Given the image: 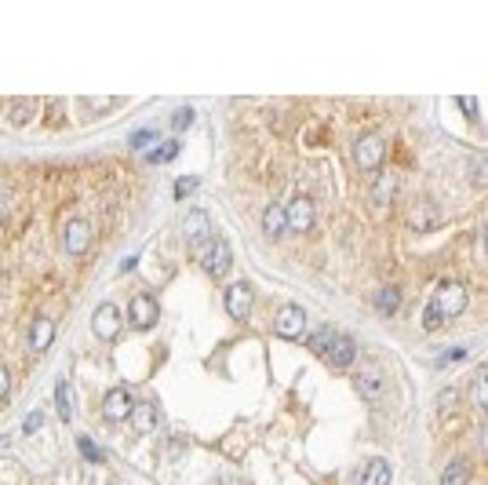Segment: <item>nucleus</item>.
Instances as JSON below:
<instances>
[{
  "label": "nucleus",
  "mask_w": 488,
  "mask_h": 485,
  "mask_svg": "<svg viewBox=\"0 0 488 485\" xmlns=\"http://www.w3.org/2000/svg\"><path fill=\"white\" fill-rule=\"evenodd\" d=\"M466 303H470V296H466V288H463L459 281L437 285V292H434L430 306L422 311V329H427V332L441 329L448 318H459V314L466 311Z\"/></svg>",
  "instance_id": "nucleus-1"
},
{
  "label": "nucleus",
  "mask_w": 488,
  "mask_h": 485,
  "mask_svg": "<svg viewBox=\"0 0 488 485\" xmlns=\"http://www.w3.org/2000/svg\"><path fill=\"white\" fill-rule=\"evenodd\" d=\"M183 237H186V245L193 248V255H197V252L208 245V241H215V230H211L208 212H201V208L186 212V219H183Z\"/></svg>",
  "instance_id": "nucleus-2"
},
{
  "label": "nucleus",
  "mask_w": 488,
  "mask_h": 485,
  "mask_svg": "<svg viewBox=\"0 0 488 485\" xmlns=\"http://www.w3.org/2000/svg\"><path fill=\"white\" fill-rule=\"evenodd\" d=\"M197 260H201L204 274H211V278H222V274L230 270V263H234V252H230V245H226L222 237H215V241H208V245L197 252Z\"/></svg>",
  "instance_id": "nucleus-3"
},
{
  "label": "nucleus",
  "mask_w": 488,
  "mask_h": 485,
  "mask_svg": "<svg viewBox=\"0 0 488 485\" xmlns=\"http://www.w3.org/2000/svg\"><path fill=\"white\" fill-rule=\"evenodd\" d=\"M273 332H277L281 339H303V332H306V311H303V306H296V303H284L281 311H277V318H273Z\"/></svg>",
  "instance_id": "nucleus-4"
},
{
  "label": "nucleus",
  "mask_w": 488,
  "mask_h": 485,
  "mask_svg": "<svg viewBox=\"0 0 488 485\" xmlns=\"http://www.w3.org/2000/svg\"><path fill=\"white\" fill-rule=\"evenodd\" d=\"M383 157H386V147H383L379 135H361L353 142V161H357L361 172H376L383 165Z\"/></svg>",
  "instance_id": "nucleus-5"
},
{
  "label": "nucleus",
  "mask_w": 488,
  "mask_h": 485,
  "mask_svg": "<svg viewBox=\"0 0 488 485\" xmlns=\"http://www.w3.org/2000/svg\"><path fill=\"white\" fill-rule=\"evenodd\" d=\"M91 245V226L84 219H70L66 226H62V248H66L70 255H84Z\"/></svg>",
  "instance_id": "nucleus-6"
},
{
  "label": "nucleus",
  "mask_w": 488,
  "mask_h": 485,
  "mask_svg": "<svg viewBox=\"0 0 488 485\" xmlns=\"http://www.w3.org/2000/svg\"><path fill=\"white\" fill-rule=\"evenodd\" d=\"M226 314L234 321H244L252 314V285L248 281H234L226 288Z\"/></svg>",
  "instance_id": "nucleus-7"
},
{
  "label": "nucleus",
  "mask_w": 488,
  "mask_h": 485,
  "mask_svg": "<svg viewBox=\"0 0 488 485\" xmlns=\"http://www.w3.org/2000/svg\"><path fill=\"white\" fill-rule=\"evenodd\" d=\"M91 329L99 339H117L121 332V311L113 303H99L95 306V314H91Z\"/></svg>",
  "instance_id": "nucleus-8"
},
{
  "label": "nucleus",
  "mask_w": 488,
  "mask_h": 485,
  "mask_svg": "<svg viewBox=\"0 0 488 485\" xmlns=\"http://www.w3.org/2000/svg\"><path fill=\"white\" fill-rule=\"evenodd\" d=\"M284 212H288V230H296V234H310L314 230L317 216H314V201L310 197H296Z\"/></svg>",
  "instance_id": "nucleus-9"
},
{
  "label": "nucleus",
  "mask_w": 488,
  "mask_h": 485,
  "mask_svg": "<svg viewBox=\"0 0 488 485\" xmlns=\"http://www.w3.org/2000/svg\"><path fill=\"white\" fill-rule=\"evenodd\" d=\"M128 321H132L135 329H153V321H157V299L153 296H132V303H128Z\"/></svg>",
  "instance_id": "nucleus-10"
},
{
  "label": "nucleus",
  "mask_w": 488,
  "mask_h": 485,
  "mask_svg": "<svg viewBox=\"0 0 488 485\" xmlns=\"http://www.w3.org/2000/svg\"><path fill=\"white\" fill-rule=\"evenodd\" d=\"M132 409H135V401H132V394H128L124 387H113V391L106 394V401H102V416L109 419V424H121V419H128V416H132Z\"/></svg>",
  "instance_id": "nucleus-11"
},
{
  "label": "nucleus",
  "mask_w": 488,
  "mask_h": 485,
  "mask_svg": "<svg viewBox=\"0 0 488 485\" xmlns=\"http://www.w3.org/2000/svg\"><path fill=\"white\" fill-rule=\"evenodd\" d=\"M357 391H361V398H368V401H379L386 394V380L376 365H365L361 373H357Z\"/></svg>",
  "instance_id": "nucleus-12"
},
{
  "label": "nucleus",
  "mask_w": 488,
  "mask_h": 485,
  "mask_svg": "<svg viewBox=\"0 0 488 485\" xmlns=\"http://www.w3.org/2000/svg\"><path fill=\"white\" fill-rule=\"evenodd\" d=\"M353 358H357V343H353L350 336L339 332L335 343H332V350H328V361H332L335 368H346V365H353Z\"/></svg>",
  "instance_id": "nucleus-13"
},
{
  "label": "nucleus",
  "mask_w": 488,
  "mask_h": 485,
  "mask_svg": "<svg viewBox=\"0 0 488 485\" xmlns=\"http://www.w3.org/2000/svg\"><path fill=\"white\" fill-rule=\"evenodd\" d=\"M52 339H55V321L52 318H37L33 321V329H29V350H47L52 347Z\"/></svg>",
  "instance_id": "nucleus-14"
},
{
  "label": "nucleus",
  "mask_w": 488,
  "mask_h": 485,
  "mask_svg": "<svg viewBox=\"0 0 488 485\" xmlns=\"http://www.w3.org/2000/svg\"><path fill=\"white\" fill-rule=\"evenodd\" d=\"M288 230V212L281 204H266L263 208V234L266 237H281Z\"/></svg>",
  "instance_id": "nucleus-15"
},
{
  "label": "nucleus",
  "mask_w": 488,
  "mask_h": 485,
  "mask_svg": "<svg viewBox=\"0 0 488 485\" xmlns=\"http://www.w3.org/2000/svg\"><path fill=\"white\" fill-rule=\"evenodd\" d=\"M394 197H397V175H394V172L376 175V186H372V201H376L379 208H386Z\"/></svg>",
  "instance_id": "nucleus-16"
},
{
  "label": "nucleus",
  "mask_w": 488,
  "mask_h": 485,
  "mask_svg": "<svg viewBox=\"0 0 488 485\" xmlns=\"http://www.w3.org/2000/svg\"><path fill=\"white\" fill-rule=\"evenodd\" d=\"M357 485H390V463L386 460H368L357 475Z\"/></svg>",
  "instance_id": "nucleus-17"
},
{
  "label": "nucleus",
  "mask_w": 488,
  "mask_h": 485,
  "mask_svg": "<svg viewBox=\"0 0 488 485\" xmlns=\"http://www.w3.org/2000/svg\"><path fill=\"white\" fill-rule=\"evenodd\" d=\"M132 427L139 434H150L157 427V405H153V401H139V405L132 409Z\"/></svg>",
  "instance_id": "nucleus-18"
},
{
  "label": "nucleus",
  "mask_w": 488,
  "mask_h": 485,
  "mask_svg": "<svg viewBox=\"0 0 488 485\" xmlns=\"http://www.w3.org/2000/svg\"><path fill=\"white\" fill-rule=\"evenodd\" d=\"M470 401L478 409H488V365H481L474 373V380H470Z\"/></svg>",
  "instance_id": "nucleus-19"
},
{
  "label": "nucleus",
  "mask_w": 488,
  "mask_h": 485,
  "mask_svg": "<svg viewBox=\"0 0 488 485\" xmlns=\"http://www.w3.org/2000/svg\"><path fill=\"white\" fill-rule=\"evenodd\" d=\"M55 409H59V419H62V424H70V416H73L70 380H59V383H55Z\"/></svg>",
  "instance_id": "nucleus-20"
},
{
  "label": "nucleus",
  "mask_w": 488,
  "mask_h": 485,
  "mask_svg": "<svg viewBox=\"0 0 488 485\" xmlns=\"http://www.w3.org/2000/svg\"><path fill=\"white\" fill-rule=\"evenodd\" d=\"M8 113H11V124H29V117H33L37 113V103L33 99H11L8 103Z\"/></svg>",
  "instance_id": "nucleus-21"
},
{
  "label": "nucleus",
  "mask_w": 488,
  "mask_h": 485,
  "mask_svg": "<svg viewBox=\"0 0 488 485\" xmlns=\"http://www.w3.org/2000/svg\"><path fill=\"white\" fill-rule=\"evenodd\" d=\"M441 485H470V467L463 460H455L445 467V475H441Z\"/></svg>",
  "instance_id": "nucleus-22"
},
{
  "label": "nucleus",
  "mask_w": 488,
  "mask_h": 485,
  "mask_svg": "<svg viewBox=\"0 0 488 485\" xmlns=\"http://www.w3.org/2000/svg\"><path fill=\"white\" fill-rule=\"evenodd\" d=\"M397 306H401L397 288H383V292H376V311L379 314H397Z\"/></svg>",
  "instance_id": "nucleus-23"
},
{
  "label": "nucleus",
  "mask_w": 488,
  "mask_h": 485,
  "mask_svg": "<svg viewBox=\"0 0 488 485\" xmlns=\"http://www.w3.org/2000/svg\"><path fill=\"white\" fill-rule=\"evenodd\" d=\"M335 336H339V332H332V325H321V329L310 336V350L328 354V350H332V343H335Z\"/></svg>",
  "instance_id": "nucleus-24"
},
{
  "label": "nucleus",
  "mask_w": 488,
  "mask_h": 485,
  "mask_svg": "<svg viewBox=\"0 0 488 485\" xmlns=\"http://www.w3.org/2000/svg\"><path fill=\"white\" fill-rule=\"evenodd\" d=\"M466 172H470V183H488V157L485 154H478V157H470L466 161Z\"/></svg>",
  "instance_id": "nucleus-25"
},
{
  "label": "nucleus",
  "mask_w": 488,
  "mask_h": 485,
  "mask_svg": "<svg viewBox=\"0 0 488 485\" xmlns=\"http://www.w3.org/2000/svg\"><path fill=\"white\" fill-rule=\"evenodd\" d=\"M175 157H178V142H175V139H171V142H165L160 150H153V154H150L153 165H168V161H175Z\"/></svg>",
  "instance_id": "nucleus-26"
},
{
  "label": "nucleus",
  "mask_w": 488,
  "mask_h": 485,
  "mask_svg": "<svg viewBox=\"0 0 488 485\" xmlns=\"http://www.w3.org/2000/svg\"><path fill=\"white\" fill-rule=\"evenodd\" d=\"M190 124H193V110L190 106H178L175 117H171V128H175V132H183V128H190Z\"/></svg>",
  "instance_id": "nucleus-27"
},
{
  "label": "nucleus",
  "mask_w": 488,
  "mask_h": 485,
  "mask_svg": "<svg viewBox=\"0 0 488 485\" xmlns=\"http://www.w3.org/2000/svg\"><path fill=\"white\" fill-rule=\"evenodd\" d=\"M455 401H459V391H455V387H448V391L437 394V409L448 412V409H455Z\"/></svg>",
  "instance_id": "nucleus-28"
},
{
  "label": "nucleus",
  "mask_w": 488,
  "mask_h": 485,
  "mask_svg": "<svg viewBox=\"0 0 488 485\" xmlns=\"http://www.w3.org/2000/svg\"><path fill=\"white\" fill-rule=\"evenodd\" d=\"M77 445H80V452H84V460H91V463H99V460H102V452L95 449L91 438H77Z\"/></svg>",
  "instance_id": "nucleus-29"
},
{
  "label": "nucleus",
  "mask_w": 488,
  "mask_h": 485,
  "mask_svg": "<svg viewBox=\"0 0 488 485\" xmlns=\"http://www.w3.org/2000/svg\"><path fill=\"white\" fill-rule=\"evenodd\" d=\"M8 394H11V368L0 365V401H4Z\"/></svg>",
  "instance_id": "nucleus-30"
},
{
  "label": "nucleus",
  "mask_w": 488,
  "mask_h": 485,
  "mask_svg": "<svg viewBox=\"0 0 488 485\" xmlns=\"http://www.w3.org/2000/svg\"><path fill=\"white\" fill-rule=\"evenodd\" d=\"M466 358V350L463 347H452L448 354H441V358H437V365H452V361H463Z\"/></svg>",
  "instance_id": "nucleus-31"
},
{
  "label": "nucleus",
  "mask_w": 488,
  "mask_h": 485,
  "mask_svg": "<svg viewBox=\"0 0 488 485\" xmlns=\"http://www.w3.org/2000/svg\"><path fill=\"white\" fill-rule=\"evenodd\" d=\"M197 190V179H178L175 183V197H186V193Z\"/></svg>",
  "instance_id": "nucleus-32"
},
{
  "label": "nucleus",
  "mask_w": 488,
  "mask_h": 485,
  "mask_svg": "<svg viewBox=\"0 0 488 485\" xmlns=\"http://www.w3.org/2000/svg\"><path fill=\"white\" fill-rule=\"evenodd\" d=\"M153 139H157L153 132H135V135H132V147H135V150H142V147H150Z\"/></svg>",
  "instance_id": "nucleus-33"
},
{
  "label": "nucleus",
  "mask_w": 488,
  "mask_h": 485,
  "mask_svg": "<svg viewBox=\"0 0 488 485\" xmlns=\"http://www.w3.org/2000/svg\"><path fill=\"white\" fill-rule=\"evenodd\" d=\"M40 424H44V416H40V412H29V416H26V424H22V431H26V434H33Z\"/></svg>",
  "instance_id": "nucleus-34"
},
{
  "label": "nucleus",
  "mask_w": 488,
  "mask_h": 485,
  "mask_svg": "<svg viewBox=\"0 0 488 485\" xmlns=\"http://www.w3.org/2000/svg\"><path fill=\"white\" fill-rule=\"evenodd\" d=\"M113 103H117V99H84V106H88V110H109Z\"/></svg>",
  "instance_id": "nucleus-35"
},
{
  "label": "nucleus",
  "mask_w": 488,
  "mask_h": 485,
  "mask_svg": "<svg viewBox=\"0 0 488 485\" xmlns=\"http://www.w3.org/2000/svg\"><path fill=\"white\" fill-rule=\"evenodd\" d=\"M481 445L488 449V424H485V431H481Z\"/></svg>",
  "instance_id": "nucleus-36"
},
{
  "label": "nucleus",
  "mask_w": 488,
  "mask_h": 485,
  "mask_svg": "<svg viewBox=\"0 0 488 485\" xmlns=\"http://www.w3.org/2000/svg\"><path fill=\"white\" fill-rule=\"evenodd\" d=\"M485 252H488V223H485Z\"/></svg>",
  "instance_id": "nucleus-37"
}]
</instances>
